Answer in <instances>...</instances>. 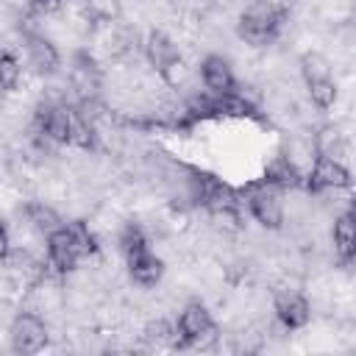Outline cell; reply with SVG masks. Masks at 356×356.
Wrapping results in <instances>:
<instances>
[{
	"instance_id": "cell-1",
	"label": "cell",
	"mask_w": 356,
	"mask_h": 356,
	"mask_svg": "<svg viewBox=\"0 0 356 356\" xmlns=\"http://www.w3.org/2000/svg\"><path fill=\"white\" fill-rule=\"evenodd\" d=\"M92 253H97V245H95V234L86 222H64L53 234L44 236L47 267H53L61 275L72 273Z\"/></svg>"
},
{
	"instance_id": "cell-2",
	"label": "cell",
	"mask_w": 356,
	"mask_h": 356,
	"mask_svg": "<svg viewBox=\"0 0 356 356\" xmlns=\"http://www.w3.org/2000/svg\"><path fill=\"white\" fill-rule=\"evenodd\" d=\"M289 11H281L264 0H250L236 17V33L250 47H267L278 39Z\"/></svg>"
},
{
	"instance_id": "cell-3",
	"label": "cell",
	"mask_w": 356,
	"mask_h": 356,
	"mask_svg": "<svg viewBox=\"0 0 356 356\" xmlns=\"http://www.w3.org/2000/svg\"><path fill=\"white\" fill-rule=\"evenodd\" d=\"M175 331H178V348H209L217 339V323L206 309V303L200 300H189L181 309L175 320Z\"/></svg>"
},
{
	"instance_id": "cell-4",
	"label": "cell",
	"mask_w": 356,
	"mask_h": 356,
	"mask_svg": "<svg viewBox=\"0 0 356 356\" xmlns=\"http://www.w3.org/2000/svg\"><path fill=\"white\" fill-rule=\"evenodd\" d=\"M245 206L250 211V217L267 228V231H278L286 220V200H284V189L259 181L245 192Z\"/></svg>"
},
{
	"instance_id": "cell-5",
	"label": "cell",
	"mask_w": 356,
	"mask_h": 356,
	"mask_svg": "<svg viewBox=\"0 0 356 356\" xmlns=\"http://www.w3.org/2000/svg\"><path fill=\"white\" fill-rule=\"evenodd\" d=\"M8 339H11V350L19 353V356H33V353H42L50 342V331H47V323L31 312V309H22L14 314L11 320V328H8Z\"/></svg>"
},
{
	"instance_id": "cell-6",
	"label": "cell",
	"mask_w": 356,
	"mask_h": 356,
	"mask_svg": "<svg viewBox=\"0 0 356 356\" xmlns=\"http://www.w3.org/2000/svg\"><path fill=\"white\" fill-rule=\"evenodd\" d=\"M353 184V175L350 170L342 164V159L337 156H323L317 153V159L312 161V167L306 170V178H303V189L309 195H325V192H339V189H348Z\"/></svg>"
},
{
	"instance_id": "cell-7",
	"label": "cell",
	"mask_w": 356,
	"mask_h": 356,
	"mask_svg": "<svg viewBox=\"0 0 356 356\" xmlns=\"http://www.w3.org/2000/svg\"><path fill=\"white\" fill-rule=\"evenodd\" d=\"M270 303H273L275 320H278L286 331H300V328H306L309 320H312V303H309V298H306L300 289L289 286V284L273 286Z\"/></svg>"
},
{
	"instance_id": "cell-8",
	"label": "cell",
	"mask_w": 356,
	"mask_h": 356,
	"mask_svg": "<svg viewBox=\"0 0 356 356\" xmlns=\"http://www.w3.org/2000/svg\"><path fill=\"white\" fill-rule=\"evenodd\" d=\"M70 89L75 92V97L81 103H92L100 95V89H103V70L97 67L92 53H86V50L75 53L72 67H70Z\"/></svg>"
},
{
	"instance_id": "cell-9",
	"label": "cell",
	"mask_w": 356,
	"mask_h": 356,
	"mask_svg": "<svg viewBox=\"0 0 356 356\" xmlns=\"http://www.w3.org/2000/svg\"><path fill=\"white\" fill-rule=\"evenodd\" d=\"M122 259H125V267H128L131 281L136 286H142V289H153L164 278V259L150 250V242L142 245V248L128 250Z\"/></svg>"
},
{
	"instance_id": "cell-10",
	"label": "cell",
	"mask_w": 356,
	"mask_h": 356,
	"mask_svg": "<svg viewBox=\"0 0 356 356\" xmlns=\"http://www.w3.org/2000/svg\"><path fill=\"white\" fill-rule=\"evenodd\" d=\"M200 81H203V89L211 95V97H228V95H236V75H234V67L225 56L220 53H209L203 56L200 61Z\"/></svg>"
},
{
	"instance_id": "cell-11",
	"label": "cell",
	"mask_w": 356,
	"mask_h": 356,
	"mask_svg": "<svg viewBox=\"0 0 356 356\" xmlns=\"http://www.w3.org/2000/svg\"><path fill=\"white\" fill-rule=\"evenodd\" d=\"M22 44H25V56H28V64L39 72V75H53L61 64V56H58V47L53 44V39H47L44 33L39 31H25L22 33Z\"/></svg>"
},
{
	"instance_id": "cell-12",
	"label": "cell",
	"mask_w": 356,
	"mask_h": 356,
	"mask_svg": "<svg viewBox=\"0 0 356 356\" xmlns=\"http://www.w3.org/2000/svg\"><path fill=\"white\" fill-rule=\"evenodd\" d=\"M142 50H145V58H147V64L153 67V72H156L159 78H161L175 61H181V50H178V44H175V39H172L170 33H164L161 28H156V31H150V33L145 36Z\"/></svg>"
},
{
	"instance_id": "cell-13",
	"label": "cell",
	"mask_w": 356,
	"mask_h": 356,
	"mask_svg": "<svg viewBox=\"0 0 356 356\" xmlns=\"http://www.w3.org/2000/svg\"><path fill=\"white\" fill-rule=\"evenodd\" d=\"M331 245H334V253L339 261H345V264L356 261V220L348 214V209L334 217Z\"/></svg>"
},
{
	"instance_id": "cell-14",
	"label": "cell",
	"mask_w": 356,
	"mask_h": 356,
	"mask_svg": "<svg viewBox=\"0 0 356 356\" xmlns=\"http://www.w3.org/2000/svg\"><path fill=\"white\" fill-rule=\"evenodd\" d=\"M303 178H306V172H303L286 153H278V156L267 164L261 181H267V184H273V186L289 192V189H300V186H303Z\"/></svg>"
},
{
	"instance_id": "cell-15",
	"label": "cell",
	"mask_w": 356,
	"mask_h": 356,
	"mask_svg": "<svg viewBox=\"0 0 356 356\" xmlns=\"http://www.w3.org/2000/svg\"><path fill=\"white\" fill-rule=\"evenodd\" d=\"M22 217H25V225H31L36 234H42V236H47V234H53L58 225H64L61 222V217H58V211L47 203V200H28L25 206H22Z\"/></svg>"
},
{
	"instance_id": "cell-16",
	"label": "cell",
	"mask_w": 356,
	"mask_h": 356,
	"mask_svg": "<svg viewBox=\"0 0 356 356\" xmlns=\"http://www.w3.org/2000/svg\"><path fill=\"white\" fill-rule=\"evenodd\" d=\"M306 92H309V100L317 111H328L334 108L337 97H339V89H337V81L328 75V78H320V81H309L306 83Z\"/></svg>"
},
{
	"instance_id": "cell-17",
	"label": "cell",
	"mask_w": 356,
	"mask_h": 356,
	"mask_svg": "<svg viewBox=\"0 0 356 356\" xmlns=\"http://www.w3.org/2000/svg\"><path fill=\"white\" fill-rule=\"evenodd\" d=\"M300 75H303V83L328 78V75H331V64H328V58H325L323 53L309 50V53L300 56Z\"/></svg>"
},
{
	"instance_id": "cell-18",
	"label": "cell",
	"mask_w": 356,
	"mask_h": 356,
	"mask_svg": "<svg viewBox=\"0 0 356 356\" xmlns=\"http://www.w3.org/2000/svg\"><path fill=\"white\" fill-rule=\"evenodd\" d=\"M145 339L150 345H178V331H175V323H167V320H150L145 325Z\"/></svg>"
},
{
	"instance_id": "cell-19",
	"label": "cell",
	"mask_w": 356,
	"mask_h": 356,
	"mask_svg": "<svg viewBox=\"0 0 356 356\" xmlns=\"http://www.w3.org/2000/svg\"><path fill=\"white\" fill-rule=\"evenodd\" d=\"M0 83L6 92H14L22 83V61L11 50H6L0 58Z\"/></svg>"
},
{
	"instance_id": "cell-20",
	"label": "cell",
	"mask_w": 356,
	"mask_h": 356,
	"mask_svg": "<svg viewBox=\"0 0 356 356\" xmlns=\"http://www.w3.org/2000/svg\"><path fill=\"white\" fill-rule=\"evenodd\" d=\"M64 6H67V0H28V14L47 19V17H56Z\"/></svg>"
},
{
	"instance_id": "cell-21",
	"label": "cell",
	"mask_w": 356,
	"mask_h": 356,
	"mask_svg": "<svg viewBox=\"0 0 356 356\" xmlns=\"http://www.w3.org/2000/svg\"><path fill=\"white\" fill-rule=\"evenodd\" d=\"M348 214L356 220V195H350V197H348Z\"/></svg>"
},
{
	"instance_id": "cell-22",
	"label": "cell",
	"mask_w": 356,
	"mask_h": 356,
	"mask_svg": "<svg viewBox=\"0 0 356 356\" xmlns=\"http://www.w3.org/2000/svg\"><path fill=\"white\" fill-rule=\"evenodd\" d=\"M353 22H356V6H353Z\"/></svg>"
}]
</instances>
